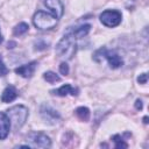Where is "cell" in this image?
Wrapping results in <instances>:
<instances>
[{
    "instance_id": "52a82bcc",
    "label": "cell",
    "mask_w": 149,
    "mask_h": 149,
    "mask_svg": "<svg viewBox=\"0 0 149 149\" xmlns=\"http://www.w3.org/2000/svg\"><path fill=\"white\" fill-rule=\"evenodd\" d=\"M40 113H41V116L42 119L47 122V123H50V125H56L61 121V115L57 111H55L54 108H51L50 106H47V105H43L40 109Z\"/></svg>"
},
{
    "instance_id": "4fadbf2b",
    "label": "cell",
    "mask_w": 149,
    "mask_h": 149,
    "mask_svg": "<svg viewBox=\"0 0 149 149\" xmlns=\"http://www.w3.org/2000/svg\"><path fill=\"white\" fill-rule=\"evenodd\" d=\"M90 29H91V26H90V24H81V26H79V27L73 28L71 31H72V34H73L77 38H81V37H84V36H86V35L88 34Z\"/></svg>"
},
{
    "instance_id": "30bf717a",
    "label": "cell",
    "mask_w": 149,
    "mask_h": 149,
    "mask_svg": "<svg viewBox=\"0 0 149 149\" xmlns=\"http://www.w3.org/2000/svg\"><path fill=\"white\" fill-rule=\"evenodd\" d=\"M10 129V121L7 113L0 112V140H5L9 134Z\"/></svg>"
},
{
    "instance_id": "e0dca14e",
    "label": "cell",
    "mask_w": 149,
    "mask_h": 149,
    "mask_svg": "<svg viewBox=\"0 0 149 149\" xmlns=\"http://www.w3.org/2000/svg\"><path fill=\"white\" fill-rule=\"evenodd\" d=\"M112 140H113V142L115 143V148H127V147H128V144L123 141L122 136L119 135V134L114 135V136L112 137Z\"/></svg>"
},
{
    "instance_id": "ac0fdd59",
    "label": "cell",
    "mask_w": 149,
    "mask_h": 149,
    "mask_svg": "<svg viewBox=\"0 0 149 149\" xmlns=\"http://www.w3.org/2000/svg\"><path fill=\"white\" fill-rule=\"evenodd\" d=\"M7 72H8V69L6 68L3 61H2V58H1V56H0V77L7 74Z\"/></svg>"
},
{
    "instance_id": "5bb4252c",
    "label": "cell",
    "mask_w": 149,
    "mask_h": 149,
    "mask_svg": "<svg viewBox=\"0 0 149 149\" xmlns=\"http://www.w3.org/2000/svg\"><path fill=\"white\" fill-rule=\"evenodd\" d=\"M76 115L81 120V121H87L90 119V109L87 107H78L76 109Z\"/></svg>"
},
{
    "instance_id": "7a4b0ae2",
    "label": "cell",
    "mask_w": 149,
    "mask_h": 149,
    "mask_svg": "<svg viewBox=\"0 0 149 149\" xmlns=\"http://www.w3.org/2000/svg\"><path fill=\"white\" fill-rule=\"evenodd\" d=\"M7 115L9 118L10 126H13L15 130H17L26 123L29 113H28L27 107L22 105H15L7 111Z\"/></svg>"
},
{
    "instance_id": "ba28073f",
    "label": "cell",
    "mask_w": 149,
    "mask_h": 149,
    "mask_svg": "<svg viewBox=\"0 0 149 149\" xmlns=\"http://www.w3.org/2000/svg\"><path fill=\"white\" fill-rule=\"evenodd\" d=\"M44 5L50 9L56 19H61L64 13V6L61 0H44Z\"/></svg>"
},
{
    "instance_id": "7402d4cb",
    "label": "cell",
    "mask_w": 149,
    "mask_h": 149,
    "mask_svg": "<svg viewBox=\"0 0 149 149\" xmlns=\"http://www.w3.org/2000/svg\"><path fill=\"white\" fill-rule=\"evenodd\" d=\"M2 42V35H1V33H0V43Z\"/></svg>"
},
{
    "instance_id": "9c48e42d",
    "label": "cell",
    "mask_w": 149,
    "mask_h": 149,
    "mask_svg": "<svg viewBox=\"0 0 149 149\" xmlns=\"http://www.w3.org/2000/svg\"><path fill=\"white\" fill-rule=\"evenodd\" d=\"M36 68H37V62H30L28 64H23V65L16 68L15 69V72L17 74L24 77V78H30L34 74Z\"/></svg>"
},
{
    "instance_id": "2e32d148",
    "label": "cell",
    "mask_w": 149,
    "mask_h": 149,
    "mask_svg": "<svg viewBox=\"0 0 149 149\" xmlns=\"http://www.w3.org/2000/svg\"><path fill=\"white\" fill-rule=\"evenodd\" d=\"M28 29H29V26L27 24V23H24V22H21V23H19V24H16L15 26V28H14V35H23L24 33H27L28 31Z\"/></svg>"
},
{
    "instance_id": "8992f818",
    "label": "cell",
    "mask_w": 149,
    "mask_h": 149,
    "mask_svg": "<svg viewBox=\"0 0 149 149\" xmlns=\"http://www.w3.org/2000/svg\"><path fill=\"white\" fill-rule=\"evenodd\" d=\"M121 19H122V15L116 9H107L100 14V22L104 26L109 28L119 26L121 22Z\"/></svg>"
},
{
    "instance_id": "7c38bea8",
    "label": "cell",
    "mask_w": 149,
    "mask_h": 149,
    "mask_svg": "<svg viewBox=\"0 0 149 149\" xmlns=\"http://www.w3.org/2000/svg\"><path fill=\"white\" fill-rule=\"evenodd\" d=\"M17 95H19L17 90H16L13 85H9V86H7V87L3 90L2 94H1V100H2L3 102H10V101L15 100Z\"/></svg>"
},
{
    "instance_id": "277c9868",
    "label": "cell",
    "mask_w": 149,
    "mask_h": 149,
    "mask_svg": "<svg viewBox=\"0 0 149 149\" xmlns=\"http://www.w3.org/2000/svg\"><path fill=\"white\" fill-rule=\"evenodd\" d=\"M98 56L101 57V59L99 62H101L102 58H105L108 62V64L112 69H118V68L122 66V64H123V61H122L121 56L115 50H107L106 48H102V49H99L95 52L94 57H98Z\"/></svg>"
},
{
    "instance_id": "9a60e30c",
    "label": "cell",
    "mask_w": 149,
    "mask_h": 149,
    "mask_svg": "<svg viewBox=\"0 0 149 149\" xmlns=\"http://www.w3.org/2000/svg\"><path fill=\"white\" fill-rule=\"evenodd\" d=\"M43 78H44L48 83H50V84H54V83L61 80V77H59L58 74H56L55 72H52V71H47V72H44Z\"/></svg>"
},
{
    "instance_id": "6da1fadb",
    "label": "cell",
    "mask_w": 149,
    "mask_h": 149,
    "mask_svg": "<svg viewBox=\"0 0 149 149\" xmlns=\"http://www.w3.org/2000/svg\"><path fill=\"white\" fill-rule=\"evenodd\" d=\"M77 40L78 38L72 34L71 30L66 35H64L63 38L56 45V54L58 55V57L70 59L74 55V52H76Z\"/></svg>"
},
{
    "instance_id": "44dd1931",
    "label": "cell",
    "mask_w": 149,
    "mask_h": 149,
    "mask_svg": "<svg viewBox=\"0 0 149 149\" xmlns=\"http://www.w3.org/2000/svg\"><path fill=\"white\" fill-rule=\"evenodd\" d=\"M135 107L137 108V109H142V101L141 100H136V104H135Z\"/></svg>"
},
{
    "instance_id": "3957f363",
    "label": "cell",
    "mask_w": 149,
    "mask_h": 149,
    "mask_svg": "<svg viewBox=\"0 0 149 149\" xmlns=\"http://www.w3.org/2000/svg\"><path fill=\"white\" fill-rule=\"evenodd\" d=\"M57 22L58 19L43 10H37L33 16V23L40 30H50L56 27Z\"/></svg>"
},
{
    "instance_id": "d6986e66",
    "label": "cell",
    "mask_w": 149,
    "mask_h": 149,
    "mask_svg": "<svg viewBox=\"0 0 149 149\" xmlns=\"http://www.w3.org/2000/svg\"><path fill=\"white\" fill-rule=\"evenodd\" d=\"M59 72H61L62 74H64V76L69 73V65H68L65 62L61 63V65H59Z\"/></svg>"
},
{
    "instance_id": "8fae6325",
    "label": "cell",
    "mask_w": 149,
    "mask_h": 149,
    "mask_svg": "<svg viewBox=\"0 0 149 149\" xmlns=\"http://www.w3.org/2000/svg\"><path fill=\"white\" fill-rule=\"evenodd\" d=\"M52 94H56V95H59V97H65L68 94H71V95H77L78 94V90L72 87L70 84H65L63 86H61L57 90H52L51 91Z\"/></svg>"
},
{
    "instance_id": "ffe728a7",
    "label": "cell",
    "mask_w": 149,
    "mask_h": 149,
    "mask_svg": "<svg viewBox=\"0 0 149 149\" xmlns=\"http://www.w3.org/2000/svg\"><path fill=\"white\" fill-rule=\"evenodd\" d=\"M147 79H148V74H147V73H142V74L137 78V81H139L140 84H146V83H147Z\"/></svg>"
},
{
    "instance_id": "5b68a950",
    "label": "cell",
    "mask_w": 149,
    "mask_h": 149,
    "mask_svg": "<svg viewBox=\"0 0 149 149\" xmlns=\"http://www.w3.org/2000/svg\"><path fill=\"white\" fill-rule=\"evenodd\" d=\"M27 141H29L27 146L31 148H50L51 147V140L49 139V136H47L44 133H41V132L30 133L27 137Z\"/></svg>"
}]
</instances>
